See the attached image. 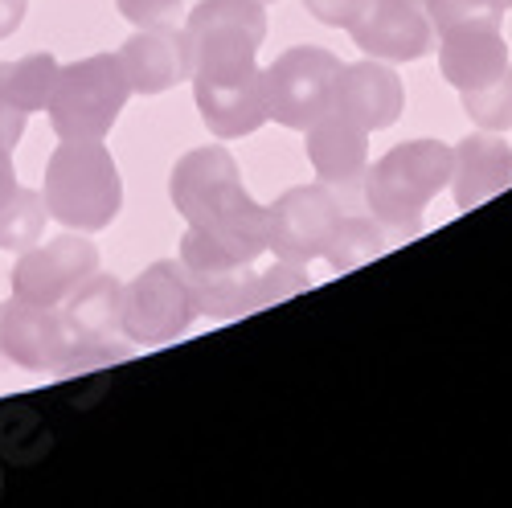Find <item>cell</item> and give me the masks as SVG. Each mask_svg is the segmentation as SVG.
Wrapping results in <instances>:
<instances>
[{"label": "cell", "mask_w": 512, "mask_h": 508, "mask_svg": "<svg viewBox=\"0 0 512 508\" xmlns=\"http://www.w3.org/2000/svg\"><path fill=\"white\" fill-rule=\"evenodd\" d=\"M201 316L181 259H160L123 287V336L140 349L173 345Z\"/></svg>", "instance_id": "cell-4"}, {"label": "cell", "mask_w": 512, "mask_h": 508, "mask_svg": "<svg viewBox=\"0 0 512 508\" xmlns=\"http://www.w3.org/2000/svg\"><path fill=\"white\" fill-rule=\"evenodd\" d=\"M332 107L369 127V132H386L402 115V78L394 74V66L377 58L340 66L332 82Z\"/></svg>", "instance_id": "cell-16"}, {"label": "cell", "mask_w": 512, "mask_h": 508, "mask_svg": "<svg viewBox=\"0 0 512 508\" xmlns=\"http://www.w3.org/2000/svg\"><path fill=\"white\" fill-rule=\"evenodd\" d=\"M267 214H271L267 254L304 267L312 259H324V250L340 226V197L328 185H295L275 205H267Z\"/></svg>", "instance_id": "cell-9"}, {"label": "cell", "mask_w": 512, "mask_h": 508, "mask_svg": "<svg viewBox=\"0 0 512 508\" xmlns=\"http://www.w3.org/2000/svg\"><path fill=\"white\" fill-rule=\"evenodd\" d=\"M340 58L324 46H291L263 70L267 91V115L291 132L308 127L332 107V82H336Z\"/></svg>", "instance_id": "cell-7"}, {"label": "cell", "mask_w": 512, "mask_h": 508, "mask_svg": "<svg viewBox=\"0 0 512 508\" xmlns=\"http://www.w3.org/2000/svg\"><path fill=\"white\" fill-rule=\"evenodd\" d=\"M132 95H164L177 82H189L193 62H189V41L185 29L173 25H144L123 41V50L115 54Z\"/></svg>", "instance_id": "cell-14"}, {"label": "cell", "mask_w": 512, "mask_h": 508, "mask_svg": "<svg viewBox=\"0 0 512 508\" xmlns=\"http://www.w3.org/2000/svg\"><path fill=\"white\" fill-rule=\"evenodd\" d=\"M25 111H17L9 99H0V148H17L21 144V136H25Z\"/></svg>", "instance_id": "cell-26"}, {"label": "cell", "mask_w": 512, "mask_h": 508, "mask_svg": "<svg viewBox=\"0 0 512 508\" xmlns=\"http://www.w3.org/2000/svg\"><path fill=\"white\" fill-rule=\"evenodd\" d=\"M463 111L472 115V123H480L484 132H508L512 127V66L480 87H467L459 91Z\"/></svg>", "instance_id": "cell-22"}, {"label": "cell", "mask_w": 512, "mask_h": 508, "mask_svg": "<svg viewBox=\"0 0 512 508\" xmlns=\"http://www.w3.org/2000/svg\"><path fill=\"white\" fill-rule=\"evenodd\" d=\"M508 62V41L500 29H451L439 33V70L455 91L480 87V82L504 74Z\"/></svg>", "instance_id": "cell-18"}, {"label": "cell", "mask_w": 512, "mask_h": 508, "mask_svg": "<svg viewBox=\"0 0 512 508\" xmlns=\"http://www.w3.org/2000/svg\"><path fill=\"white\" fill-rule=\"evenodd\" d=\"M263 5H279V0H263Z\"/></svg>", "instance_id": "cell-29"}, {"label": "cell", "mask_w": 512, "mask_h": 508, "mask_svg": "<svg viewBox=\"0 0 512 508\" xmlns=\"http://www.w3.org/2000/svg\"><path fill=\"white\" fill-rule=\"evenodd\" d=\"M29 0H0V37H13L25 21Z\"/></svg>", "instance_id": "cell-27"}, {"label": "cell", "mask_w": 512, "mask_h": 508, "mask_svg": "<svg viewBox=\"0 0 512 508\" xmlns=\"http://www.w3.org/2000/svg\"><path fill=\"white\" fill-rule=\"evenodd\" d=\"M349 37L365 58L377 62H418L439 41L426 0H369L349 25Z\"/></svg>", "instance_id": "cell-12"}, {"label": "cell", "mask_w": 512, "mask_h": 508, "mask_svg": "<svg viewBox=\"0 0 512 508\" xmlns=\"http://www.w3.org/2000/svg\"><path fill=\"white\" fill-rule=\"evenodd\" d=\"M263 37H267L263 0H201L185 21L193 74H226L259 62Z\"/></svg>", "instance_id": "cell-5"}, {"label": "cell", "mask_w": 512, "mask_h": 508, "mask_svg": "<svg viewBox=\"0 0 512 508\" xmlns=\"http://www.w3.org/2000/svg\"><path fill=\"white\" fill-rule=\"evenodd\" d=\"M386 254V234H381L377 218H340L328 250H324V259L332 271H357L373 259H381Z\"/></svg>", "instance_id": "cell-20"}, {"label": "cell", "mask_w": 512, "mask_h": 508, "mask_svg": "<svg viewBox=\"0 0 512 508\" xmlns=\"http://www.w3.org/2000/svg\"><path fill=\"white\" fill-rule=\"evenodd\" d=\"M435 33L451 29H500L504 21V0H426Z\"/></svg>", "instance_id": "cell-23"}, {"label": "cell", "mask_w": 512, "mask_h": 508, "mask_svg": "<svg viewBox=\"0 0 512 508\" xmlns=\"http://www.w3.org/2000/svg\"><path fill=\"white\" fill-rule=\"evenodd\" d=\"M54 78H58V58L54 54H25V58H13V62H0V99H9L25 115L46 111Z\"/></svg>", "instance_id": "cell-19"}, {"label": "cell", "mask_w": 512, "mask_h": 508, "mask_svg": "<svg viewBox=\"0 0 512 508\" xmlns=\"http://www.w3.org/2000/svg\"><path fill=\"white\" fill-rule=\"evenodd\" d=\"M58 308L74 341V373L132 353V341L123 336V283L115 275H87Z\"/></svg>", "instance_id": "cell-8"}, {"label": "cell", "mask_w": 512, "mask_h": 508, "mask_svg": "<svg viewBox=\"0 0 512 508\" xmlns=\"http://www.w3.org/2000/svg\"><path fill=\"white\" fill-rule=\"evenodd\" d=\"M115 9L132 25H177L181 0H115Z\"/></svg>", "instance_id": "cell-24"}, {"label": "cell", "mask_w": 512, "mask_h": 508, "mask_svg": "<svg viewBox=\"0 0 512 508\" xmlns=\"http://www.w3.org/2000/svg\"><path fill=\"white\" fill-rule=\"evenodd\" d=\"M41 201L50 218L78 234L107 230L123 209V181L103 140H62L46 160Z\"/></svg>", "instance_id": "cell-1"}, {"label": "cell", "mask_w": 512, "mask_h": 508, "mask_svg": "<svg viewBox=\"0 0 512 508\" xmlns=\"http://www.w3.org/2000/svg\"><path fill=\"white\" fill-rule=\"evenodd\" d=\"M193 99L205 119V127L218 140H242L254 136L271 119L267 115V91H263V66L250 62L242 70L226 74H193Z\"/></svg>", "instance_id": "cell-13"}, {"label": "cell", "mask_w": 512, "mask_h": 508, "mask_svg": "<svg viewBox=\"0 0 512 508\" xmlns=\"http://www.w3.org/2000/svg\"><path fill=\"white\" fill-rule=\"evenodd\" d=\"M508 185H512V144L500 132H476L455 144L451 189L463 214L484 205L488 197L504 193Z\"/></svg>", "instance_id": "cell-17"}, {"label": "cell", "mask_w": 512, "mask_h": 508, "mask_svg": "<svg viewBox=\"0 0 512 508\" xmlns=\"http://www.w3.org/2000/svg\"><path fill=\"white\" fill-rule=\"evenodd\" d=\"M46 218H50V209L46 201H41L37 189H17L13 201L0 209V250H29L37 246V238L46 234Z\"/></svg>", "instance_id": "cell-21"}, {"label": "cell", "mask_w": 512, "mask_h": 508, "mask_svg": "<svg viewBox=\"0 0 512 508\" xmlns=\"http://www.w3.org/2000/svg\"><path fill=\"white\" fill-rule=\"evenodd\" d=\"M0 353L29 373H74V341L62 308L29 304L21 295L0 304Z\"/></svg>", "instance_id": "cell-11"}, {"label": "cell", "mask_w": 512, "mask_h": 508, "mask_svg": "<svg viewBox=\"0 0 512 508\" xmlns=\"http://www.w3.org/2000/svg\"><path fill=\"white\" fill-rule=\"evenodd\" d=\"M127 99H132V87H127V74L115 54L58 66L46 103L50 127L58 132V140H107Z\"/></svg>", "instance_id": "cell-3"}, {"label": "cell", "mask_w": 512, "mask_h": 508, "mask_svg": "<svg viewBox=\"0 0 512 508\" xmlns=\"http://www.w3.org/2000/svg\"><path fill=\"white\" fill-rule=\"evenodd\" d=\"M504 9H512V0H504Z\"/></svg>", "instance_id": "cell-30"}, {"label": "cell", "mask_w": 512, "mask_h": 508, "mask_svg": "<svg viewBox=\"0 0 512 508\" xmlns=\"http://www.w3.org/2000/svg\"><path fill=\"white\" fill-rule=\"evenodd\" d=\"M185 275L193 283L201 316H213V320L259 312L312 287L304 267L283 259H275V267L267 271H259V263H238V267H185Z\"/></svg>", "instance_id": "cell-6"}, {"label": "cell", "mask_w": 512, "mask_h": 508, "mask_svg": "<svg viewBox=\"0 0 512 508\" xmlns=\"http://www.w3.org/2000/svg\"><path fill=\"white\" fill-rule=\"evenodd\" d=\"M21 185H17V168H13V152L9 148H0V209H5L9 201H13V193H17Z\"/></svg>", "instance_id": "cell-28"}, {"label": "cell", "mask_w": 512, "mask_h": 508, "mask_svg": "<svg viewBox=\"0 0 512 508\" xmlns=\"http://www.w3.org/2000/svg\"><path fill=\"white\" fill-rule=\"evenodd\" d=\"M455 148L443 140H406L394 144L373 168H365V205L381 226L418 230L426 205L451 185Z\"/></svg>", "instance_id": "cell-2"}, {"label": "cell", "mask_w": 512, "mask_h": 508, "mask_svg": "<svg viewBox=\"0 0 512 508\" xmlns=\"http://www.w3.org/2000/svg\"><path fill=\"white\" fill-rule=\"evenodd\" d=\"M365 5H369V0H304V9L320 25H332V29H349L361 17Z\"/></svg>", "instance_id": "cell-25"}, {"label": "cell", "mask_w": 512, "mask_h": 508, "mask_svg": "<svg viewBox=\"0 0 512 508\" xmlns=\"http://www.w3.org/2000/svg\"><path fill=\"white\" fill-rule=\"evenodd\" d=\"M304 136H308V160L316 168L320 185L340 189V193L361 185L369 168V127H361L345 111L328 107Z\"/></svg>", "instance_id": "cell-15"}, {"label": "cell", "mask_w": 512, "mask_h": 508, "mask_svg": "<svg viewBox=\"0 0 512 508\" xmlns=\"http://www.w3.org/2000/svg\"><path fill=\"white\" fill-rule=\"evenodd\" d=\"M95 271H99V246L87 234L70 230V234L50 238L46 246L21 250L9 279H13V295H21V300L58 308L66 295Z\"/></svg>", "instance_id": "cell-10"}]
</instances>
